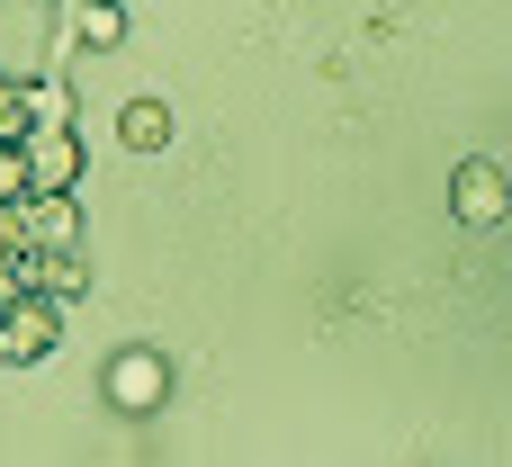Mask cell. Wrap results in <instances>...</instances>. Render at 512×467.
<instances>
[{"instance_id":"cell-1","label":"cell","mask_w":512,"mask_h":467,"mask_svg":"<svg viewBox=\"0 0 512 467\" xmlns=\"http://www.w3.org/2000/svg\"><path fill=\"white\" fill-rule=\"evenodd\" d=\"M54 342H63V306L54 297H9L0 306V369H36V360H54Z\"/></svg>"},{"instance_id":"cell-2","label":"cell","mask_w":512,"mask_h":467,"mask_svg":"<svg viewBox=\"0 0 512 467\" xmlns=\"http://www.w3.org/2000/svg\"><path fill=\"white\" fill-rule=\"evenodd\" d=\"M18 162H27V189H81V126L72 117H36L18 135Z\"/></svg>"},{"instance_id":"cell-3","label":"cell","mask_w":512,"mask_h":467,"mask_svg":"<svg viewBox=\"0 0 512 467\" xmlns=\"http://www.w3.org/2000/svg\"><path fill=\"white\" fill-rule=\"evenodd\" d=\"M450 207H459V225H468V234L504 225V216H512V180H504V162H495V153H468V162L450 171Z\"/></svg>"},{"instance_id":"cell-4","label":"cell","mask_w":512,"mask_h":467,"mask_svg":"<svg viewBox=\"0 0 512 467\" xmlns=\"http://www.w3.org/2000/svg\"><path fill=\"white\" fill-rule=\"evenodd\" d=\"M162 396H171V360H162V351H117V360H108V405H117L126 423L162 414Z\"/></svg>"},{"instance_id":"cell-5","label":"cell","mask_w":512,"mask_h":467,"mask_svg":"<svg viewBox=\"0 0 512 467\" xmlns=\"http://www.w3.org/2000/svg\"><path fill=\"white\" fill-rule=\"evenodd\" d=\"M9 216H18V243H27V252H45V243H81V207H72V189H27Z\"/></svg>"},{"instance_id":"cell-6","label":"cell","mask_w":512,"mask_h":467,"mask_svg":"<svg viewBox=\"0 0 512 467\" xmlns=\"http://www.w3.org/2000/svg\"><path fill=\"white\" fill-rule=\"evenodd\" d=\"M27 288L54 297V306H72V297L90 288V252H81V243H45V252H27Z\"/></svg>"},{"instance_id":"cell-7","label":"cell","mask_w":512,"mask_h":467,"mask_svg":"<svg viewBox=\"0 0 512 467\" xmlns=\"http://www.w3.org/2000/svg\"><path fill=\"white\" fill-rule=\"evenodd\" d=\"M72 45L81 54H117L126 45V9L117 0H72Z\"/></svg>"},{"instance_id":"cell-8","label":"cell","mask_w":512,"mask_h":467,"mask_svg":"<svg viewBox=\"0 0 512 467\" xmlns=\"http://www.w3.org/2000/svg\"><path fill=\"white\" fill-rule=\"evenodd\" d=\"M117 144H126V153H162V144H171V108H162V99H126V108H117Z\"/></svg>"},{"instance_id":"cell-9","label":"cell","mask_w":512,"mask_h":467,"mask_svg":"<svg viewBox=\"0 0 512 467\" xmlns=\"http://www.w3.org/2000/svg\"><path fill=\"white\" fill-rule=\"evenodd\" d=\"M18 135H27V90L0 72V144H18Z\"/></svg>"},{"instance_id":"cell-10","label":"cell","mask_w":512,"mask_h":467,"mask_svg":"<svg viewBox=\"0 0 512 467\" xmlns=\"http://www.w3.org/2000/svg\"><path fill=\"white\" fill-rule=\"evenodd\" d=\"M27 198V162H18V144H0V207H18Z\"/></svg>"}]
</instances>
